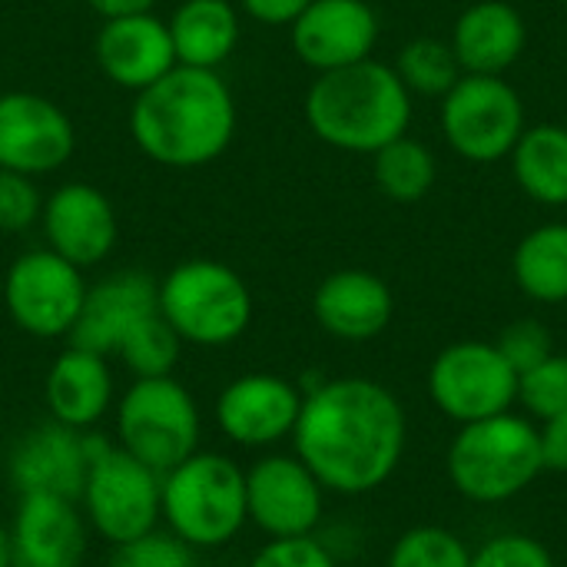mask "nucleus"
<instances>
[{"label": "nucleus", "mask_w": 567, "mask_h": 567, "mask_svg": "<svg viewBox=\"0 0 567 567\" xmlns=\"http://www.w3.org/2000/svg\"><path fill=\"white\" fill-rule=\"evenodd\" d=\"M409 422L402 402L372 379H332L302 399L292 429L296 455L339 495L385 485L405 455Z\"/></svg>", "instance_id": "f257e3e1"}, {"label": "nucleus", "mask_w": 567, "mask_h": 567, "mask_svg": "<svg viewBox=\"0 0 567 567\" xmlns=\"http://www.w3.org/2000/svg\"><path fill=\"white\" fill-rule=\"evenodd\" d=\"M136 146L159 166L196 169L226 153L236 133V100L216 70L173 66L136 93L130 110Z\"/></svg>", "instance_id": "f03ea898"}, {"label": "nucleus", "mask_w": 567, "mask_h": 567, "mask_svg": "<svg viewBox=\"0 0 567 567\" xmlns=\"http://www.w3.org/2000/svg\"><path fill=\"white\" fill-rule=\"evenodd\" d=\"M306 123L322 143L372 156L409 133L412 93L395 66L369 56L316 76L306 93Z\"/></svg>", "instance_id": "7ed1b4c3"}, {"label": "nucleus", "mask_w": 567, "mask_h": 567, "mask_svg": "<svg viewBox=\"0 0 567 567\" xmlns=\"http://www.w3.org/2000/svg\"><path fill=\"white\" fill-rule=\"evenodd\" d=\"M542 472V435L515 412L462 425L449 449V478L455 492L478 505L512 502Z\"/></svg>", "instance_id": "20e7f679"}, {"label": "nucleus", "mask_w": 567, "mask_h": 567, "mask_svg": "<svg viewBox=\"0 0 567 567\" xmlns=\"http://www.w3.org/2000/svg\"><path fill=\"white\" fill-rule=\"evenodd\" d=\"M159 515L169 532L196 548H223L229 545L246 515V472L216 452H193L186 462L163 475L159 488Z\"/></svg>", "instance_id": "39448f33"}, {"label": "nucleus", "mask_w": 567, "mask_h": 567, "mask_svg": "<svg viewBox=\"0 0 567 567\" xmlns=\"http://www.w3.org/2000/svg\"><path fill=\"white\" fill-rule=\"evenodd\" d=\"M159 316L193 346H229L252 322L243 276L216 259H186L159 282Z\"/></svg>", "instance_id": "423d86ee"}, {"label": "nucleus", "mask_w": 567, "mask_h": 567, "mask_svg": "<svg viewBox=\"0 0 567 567\" xmlns=\"http://www.w3.org/2000/svg\"><path fill=\"white\" fill-rule=\"evenodd\" d=\"M199 405L173 375L136 379L116 405L120 449L166 475L199 449Z\"/></svg>", "instance_id": "0eeeda50"}, {"label": "nucleus", "mask_w": 567, "mask_h": 567, "mask_svg": "<svg viewBox=\"0 0 567 567\" xmlns=\"http://www.w3.org/2000/svg\"><path fill=\"white\" fill-rule=\"evenodd\" d=\"M159 488H163V475H156L150 465H143L120 445L116 449L93 445V458L80 492L83 518L110 545L133 542L153 532L156 522L163 518Z\"/></svg>", "instance_id": "6e6552de"}, {"label": "nucleus", "mask_w": 567, "mask_h": 567, "mask_svg": "<svg viewBox=\"0 0 567 567\" xmlns=\"http://www.w3.org/2000/svg\"><path fill=\"white\" fill-rule=\"evenodd\" d=\"M442 133L468 163L508 159L525 133V103L502 76L462 73L442 96Z\"/></svg>", "instance_id": "1a4fd4ad"}, {"label": "nucleus", "mask_w": 567, "mask_h": 567, "mask_svg": "<svg viewBox=\"0 0 567 567\" xmlns=\"http://www.w3.org/2000/svg\"><path fill=\"white\" fill-rule=\"evenodd\" d=\"M429 395L442 415L472 425L518 402V372L492 342H455L442 349L429 369Z\"/></svg>", "instance_id": "9d476101"}, {"label": "nucleus", "mask_w": 567, "mask_h": 567, "mask_svg": "<svg viewBox=\"0 0 567 567\" xmlns=\"http://www.w3.org/2000/svg\"><path fill=\"white\" fill-rule=\"evenodd\" d=\"M83 296V272L53 249H33L17 256L3 279V302L13 326L37 339L70 336Z\"/></svg>", "instance_id": "9b49d317"}, {"label": "nucleus", "mask_w": 567, "mask_h": 567, "mask_svg": "<svg viewBox=\"0 0 567 567\" xmlns=\"http://www.w3.org/2000/svg\"><path fill=\"white\" fill-rule=\"evenodd\" d=\"M322 492L299 455H266L246 472V515L269 538H306L322 518Z\"/></svg>", "instance_id": "f8f14e48"}, {"label": "nucleus", "mask_w": 567, "mask_h": 567, "mask_svg": "<svg viewBox=\"0 0 567 567\" xmlns=\"http://www.w3.org/2000/svg\"><path fill=\"white\" fill-rule=\"evenodd\" d=\"M76 150V133L63 106L40 93L0 96V169L43 176L60 169Z\"/></svg>", "instance_id": "ddd939ff"}, {"label": "nucleus", "mask_w": 567, "mask_h": 567, "mask_svg": "<svg viewBox=\"0 0 567 567\" xmlns=\"http://www.w3.org/2000/svg\"><path fill=\"white\" fill-rule=\"evenodd\" d=\"M302 399L306 395L282 375H239L223 389L216 402V425L229 442L243 449H266L292 435Z\"/></svg>", "instance_id": "4468645a"}, {"label": "nucleus", "mask_w": 567, "mask_h": 567, "mask_svg": "<svg viewBox=\"0 0 567 567\" xmlns=\"http://www.w3.org/2000/svg\"><path fill=\"white\" fill-rule=\"evenodd\" d=\"M289 30L296 56L319 73L369 60L379 43V17L365 0H312Z\"/></svg>", "instance_id": "2eb2a0df"}, {"label": "nucleus", "mask_w": 567, "mask_h": 567, "mask_svg": "<svg viewBox=\"0 0 567 567\" xmlns=\"http://www.w3.org/2000/svg\"><path fill=\"white\" fill-rule=\"evenodd\" d=\"M43 236L47 249L73 262L76 269L103 262L116 246L113 203L90 183H63L43 199Z\"/></svg>", "instance_id": "dca6fc26"}, {"label": "nucleus", "mask_w": 567, "mask_h": 567, "mask_svg": "<svg viewBox=\"0 0 567 567\" xmlns=\"http://www.w3.org/2000/svg\"><path fill=\"white\" fill-rule=\"evenodd\" d=\"M153 312H159V282L136 269L113 272L96 286H86L80 316L70 329V346L116 355L126 332Z\"/></svg>", "instance_id": "f3484780"}, {"label": "nucleus", "mask_w": 567, "mask_h": 567, "mask_svg": "<svg viewBox=\"0 0 567 567\" xmlns=\"http://www.w3.org/2000/svg\"><path fill=\"white\" fill-rule=\"evenodd\" d=\"M17 567H80L86 555V525L73 498L53 492H23L13 515Z\"/></svg>", "instance_id": "a211bd4d"}, {"label": "nucleus", "mask_w": 567, "mask_h": 567, "mask_svg": "<svg viewBox=\"0 0 567 567\" xmlns=\"http://www.w3.org/2000/svg\"><path fill=\"white\" fill-rule=\"evenodd\" d=\"M96 63L123 90H146L176 66V50L169 23L153 13H136L123 20H103L96 33Z\"/></svg>", "instance_id": "6ab92c4d"}, {"label": "nucleus", "mask_w": 567, "mask_h": 567, "mask_svg": "<svg viewBox=\"0 0 567 567\" xmlns=\"http://www.w3.org/2000/svg\"><path fill=\"white\" fill-rule=\"evenodd\" d=\"M90 458H93V445L80 439L76 429L50 419L47 425H37L33 432H27L20 445L13 449L10 478L20 495L53 492V495L80 502Z\"/></svg>", "instance_id": "aec40b11"}, {"label": "nucleus", "mask_w": 567, "mask_h": 567, "mask_svg": "<svg viewBox=\"0 0 567 567\" xmlns=\"http://www.w3.org/2000/svg\"><path fill=\"white\" fill-rule=\"evenodd\" d=\"M316 322L342 342H369L392 322L395 299L382 276L369 269H339L312 296Z\"/></svg>", "instance_id": "412c9836"}, {"label": "nucleus", "mask_w": 567, "mask_h": 567, "mask_svg": "<svg viewBox=\"0 0 567 567\" xmlns=\"http://www.w3.org/2000/svg\"><path fill=\"white\" fill-rule=\"evenodd\" d=\"M528 27L518 7L505 0L472 3L452 27V50L465 73L502 76L525 53Z\"/></svg>", "instance_id": "4be33fe9"}, {"label": "nucleus", "mask_w": 567, "mask_h": 567, "mask_svg": "<svg viewBox=\"0 0 567 567\" xmlns=\"http://www.w3.org/2000/svg\"><path fill=\"white\" fill-rule=\"evenodd\" d=\"M43 399L53 422L76 432L96 425L113 399V372L106 365V355L76 346L63 349L47 372Z\"/></svg>", "instance_id": "5701e85b"}, {"label": "nucleus", "mask_w": 567, "mask_h": 567, "mask_svg": "<svg viewBox=\"0 0 567 567\" xmlns=\"http://www.w3.org/2000/svg\"><path fill=\"white\" fill-rule=\"evenodd\" d=\"M166 23L179 66L219 70L239 47V13L229 0H179Z\"/></svg>", "instance_id": "b1692460"}, {"label": "nucleus", "mask_w": 567, "mask_h": 567, "mask_svg": "<svg viewBox=\"0 0 567 567\" xmlns=\"http://www.w3.org/2000/svg\"><path fill=\"white\" fill-rule=\"evenodd\" d=\"M508 159L528 199L542 206H567V126H525Z\"/></svg>", "instance_id": "393cba45"}, {"label": "nucleus", "mask_w": 567, "mask_h": 567, "mask_svg": "<svg viewBox=\"0 0 567 567\" xmlns=\"http://www.w3.org/2000/svg\"><path fill=\"white\" fill-rule=\"evenodd\" d=\"M512 272L528 299L542 306L567 302V223L532 229L515 249Z\"/></svg>", "instance_id": "a878e982"}, {"label": "nucleus", "mask_w": 567, "mask_h": 567, "mask_svg": "<svg viewBox=\"0 0 567 567\" xmlns=\"http://www.w3.org/2000/svg\"><path fill=\"white\" fill-rule=\"evenodd\" d=\"M372 176H375V186L389 199L419 203L432 193V186L439 179V163L425 143H419L405 133L372 153Z\"/></svg>", "instance_id": "bb28decb"}, {"label": "nucleus", "mask_w": 567, "mask_h": 567, "mask_svg": "<svg viewBox=\"0 0 567 567\" xmlns=\"http://www.w3.org/2000/svg\"><path fill=\"white\" fill-rule=\"evenodd\" d=\"M395 73L402 76V83L409 86V93H422V96H445L458 80H462V63L452 50L449 40H435V37H419L412 43L402 47Z\"/></svg>", "instance_id": "cd10ccee"}, {"label": "nucleus", "mask_w": 567, "mask_h": 567, "mask_svg": "<svg viewBox=\"0 0 567 567\" xmlns=\"http://www.w3.org/2000/svg\"><path fill=\"white\" fill-rule=\"evenodd\" d=\"M179 352H183V339L159 312L146 316L140 326H133L126 332V339L120 342V349H116V355L123 359V365L136 379L173 375V369L179 362Z\"/></svg>", "instance_id": "c85d7f7f"}, {"label": "nucleus", "mask_w": 567, "mask_h": 567, "mask_svg": "<svg viewBox=\"0 0 567 567\" xmlns=\"http://www.w3.org/2000/svg\"><path fill=\"white\" fill-rule=\"evenodd\" d=\"M389 567H472V551L455 532L422 525L392 545Z\"/></svg>", "instance_id": "c756f323"}, {"label": "nucleus", "mask_w": 567, "mask_h": 567, "mask_svg": "<svg viewBox=\"0 0 567 567\" xmlns=\"http://www.w3.org/2000/svg\"><path fill=\"white\" fill-rule=\"evenodd\" d=\"M518 402L542 422L567 412V355H548L518 379Z\"/></svg>", "instance_id": "7c9ffc66"}, {"label": "nucleus", "mask_w": 567, "mask_h": 567, "mask_svg": "<svg viewBox=\"0 0 567 567\" xmlns=\"http://www.w3.org/2000/svg\"><path fill=\"white\" fill-rule=\"evenodd\" d=\"M106 567H196L193 548L173 532H146L133 542L113 545Z\"/></svg>", "instance_id": "2f4dec72"}, {"label": "nucleus", "mask_w": 567, "mask_h": 567, "mask_svg": "<svg viewBox=\"0 0 567 567\" xmlns=\"http://www.w3.org/2000/svg\"><path fill=\"white\" fill-rule=\"evenodd\" d=\"M495 349L505 355V362L518 372V379L525 372H532L535 365H542L548 355H555V342H551V332L545 322L538 319H518L512 326L502 329Z\"/></svg>", "instance_id": "473e14b6"}, {"label": "nucleus", "mask_w": 567, "mask_h": 567, "mask_svg": "<svg viewBox=\"0 0 567 567\" xmlns=\"http://www.w3.org/2000/svg\"><path fill=\"white\" fill-rule=\"evenodd\" d=\"M43 196L33 186V176L0 169V233H23L40 223Z\"/></svg>", "instance_id": "72a5a7b5"}, {"label": "nucleus", "mask_w": 567, "mask_h": 567, "mask_svg": "<svg viewBox=\"0 0 567 567\" xmlns=\"http://www.w3.org/2000/svg\"><path fill=\"white\" fill-rule=\"evenodd\" d=\"M472 567H555V558L532 535H498L472 555Z\"/></svg>", "instance_id": "f704fd0d"}, {"label": "nucleus", "mask_w": 567, "mask_h": 567, "mask_svg": "<svg viewBox=\"0 0 567 567\" xmlns=\"http://www.w3.org/2000/svg\"><path fill=\"white\" fill-rule=\"evenodd\" d=\"M249 567H339L329 548H322L312 535L306 538H272Z\"/></svg>", "instance_id": "c9c22d12"}, {"label": "nucleus", "mask_w": 567, "mask_h": 567, "mask_svg": "<svg viewBox=\"0 0 567 567\" xmlns=\"http://www.w3.org/2000/svg\"><path fill=\"white\" fill-rule=\"evenodd\" d=\"M538 435H542V462H545V468L567 475V412L548 419L545 429H538Z\"/></svg>", "instance_id": "e433bc0d"}, {"label": "nucleus", "mask_w": 567, "mask_h": 567, "mask_svg": "<svg viewBox=\"0 0 567 567\" xmlns=\"http://www.w3.org/2000/svg\"><path fill=\"white\" fill-rule=\"evenodd\" d=\"M243 10L249 17H256L259 23H272V27H282V23H292L312 0H239Z\"/></svg>", "instance_id": "4c0bfd02"}, {"label": "nucleus", "mask_w": 567, "mask_h": 567, "mask_svg": "<svg viewBox=\"0 0 567 567\" xmlns=\"http://www.w3.org/2000/svg\"><path fill=\"white\" fill-rule=\"evenodd\" d=\"M86 3L103 20H123V17H136V13H153L156 0H86Z\"/></svg>", "instance_id": "58836bf2"}, {"label": "nucleus", "mask_w": 567, "mask_h": 567, "mask_svg": "<svg viewBox=\"0 0 567 567\" xmlns=\"http://www.w3.org/2000/svg\"><path fill=\"white\" fill-rule=\"evenodd\" d=\"M0 567H17L13 561V538H10V528L0 525Z\"/></svg>", "instance_id": "ea45409f"}]
</instances>
